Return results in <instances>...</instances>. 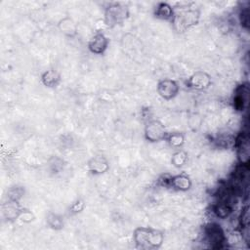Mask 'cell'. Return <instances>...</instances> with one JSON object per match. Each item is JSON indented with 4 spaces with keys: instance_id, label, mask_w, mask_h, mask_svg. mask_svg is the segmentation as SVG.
Here are the masks:
<instances>
[{
    "instance_id": "cell-1",
    "label": "cell",
    "mask_w": 250,
    "mask_h": 250,
    "mask_svg": "<svg viewBox=\"0 0 250 250\" xmlns=\"http://www.w3.org/2000/svg\"><path fill=\"white\" fill-rule=\"evenodd\" d=\"M163 233L151 228H138L134 231V240L138 247L142 249H156L163 242Z\"/></svg>"
},
{
    "instance_id": "cell-2",
    "label": "cell",
    "mask_w": 250,
    "mask_h": 250,
    "mask_svg": "<svg viewBox=\"0 0 250 250\" xmlns=\"http://www.w3.org/2000/svg\"><path fill=\"white\" fill-rule=\"evenodd\" d=\"M199 18L200 12L197 9L183 7L178 11L174 10V17L171 21L173 23L174 29L179 33H183L190 27L196 25Z\"/></svg>"
},
{
    "instance_id": "cell-3",
    "label": "cell",
    "mask_w": 250,
    "mask_h": 250,
    "mask_svg": "<svg viewBox=\"0 0 250 250\" xmlns=\"http://www.w3.org/2000/svg\"><path fill=\"white\" fill-rule=\"evenodd\" d=\"M129 17V10L127 6L120 3L110 4L104 12V23L108 27H114L118 24L123 23V21Z\"/></svg>"
},
{
    "instance_id": "cell-4",
    "label": "cell",
    "mask_w": 250,
    "mask_h": 250,
    "mask_svg": "<svg viewBox=\"0 0 250 250\" xmlns=\"http://www.w3.org/2000/svg\"><path fill=\"white\" fill-rule=\"evenodd\" d=\"M204 232L206 241L213 249H220L224 246L225 242H227V236L224 229L216 223L206 225L204 228Z\"/></svg>"
},
{
    "instance_id": "cell-5",
    "label": "cell",
    "mask_w": 250,
    "mask_h": 250,
    "mask_svg": "<svg viewBox=\"0 0 250 250\" xmlns=\"http://www.w3.org/2000/svg\"><path fill=\"white\" fill-rule=\"evenodd\" d=\"M167 134L165 126L157 119L149 120L145 127V138L150 143H157L165 140Z\"/></svg>"
},
{
    "instance_id": "cell-6",
    "label": "cell",
    "mask_w": 250,
    "mask_h": 250,
    "mask_svg": "<svg viewBox=\"0 0 250 250\" xmlns=\"http://www.w3.org/2000/svg\"><path fill=\"white\" fill-rule=\"evenodd\" d=\"M234 147L236 148V155L239 164L248 165L249 163V138L247 133H240L234 140Z\"/></svg>"
},
{
    "instance_id": "cell-7",
    "label": "cell",
    "mask_w": 250,
    "mask_h": 250,
    "mask_svg": "<svg viewBox=\"0 0 250 250\" xmlns=\"http://www.w3.org/2000/svg\"><path fill=\"white\" fill-rule=\"evenodd\" d=\"M249 97V86L248 83H243L237 86L233 92L232 104L235 110L243 111L248 104Z\"/></svg>"
},
{
    "instance_id": "cell-8",
    "label": "cell",
    "mask_w": 250,
    "mask_h": 250,
    "mask_svg": "<svg viewBox=\"0 0 250 250\" xmlns=\"http://www.w3.org/2000/svg\"><path fill=\"white\" fill-rule=\"evenodd\" d=\"M157 92L164 100H171L177 96L179 92V85L175 80L166 78L158 82Z\"/></svg>"
},
{
    "instance_id": "cell-9",
    "label": "cell",
    "mask_w": 250,
    "mask_h": 250,
    "mask_svg": "<svg viewBox=\"0 0 250 250\" xmlns=\"http://www.w3.org/2000/svg\"><path fill=\"white\" fill-rule=\"evenodd\" d=\"M211 84V76L204 71L194 72L187 81V85L194 90H205Z\"/></svg>"
},
{
    "instance_id": "cell-10",
    "label": "cell",
    "mask_w": 250,
    "mask_h": 250,
    "mask_svg": "<svg viewBox=\"0 0 250 250\" xmlns=\"http://www.w3.org/2000/svg\"><path fill=\"white\" fill-rule=\"evenodd\" d=\"M108 46V38L102 32L94 34L88 43L89 50L97 55L103 54Z\"/></svg>"
},
{
    "instance_id": "cell-11",
    "label": "cell",
    "mask_w": 250,
    "mask_h": 250,
    "mask_svg": "<svg viewBox=\"0 0 250 250\" xmlns=\"http://www.w3.org/2000/svg\"><path fill=\"white\" fill-rule=\"evenodd\" d=\"M88 170L94 175L104 174L108 171L109 164L107 159L103 155H96L92 157L87 163Z\"/></svg>"
},
{
    "instance_id": "cell-12",
    "label": "cell",
    "mask_w": 250,
    "mask_h": 250,
    "mask_svg": "<svg viewBox=\"0 0 250 250\" xmlns=\"http://www.w3.org/2000/svg\"><path fill=\"white\" fill-rule=\"evenodd\" d=\"M191 187V180L186 174H179L176 176H171L169 188L179 190V191H187Z\"/></svg>"
},
{
    "instance_id": "cell-13",
    "label": "cell",
    "mask_w": 250,
    "mask_h": 250,
    "mask_svg": "<svg viewBox=\"0 0 250 250\" xmlns=\"http://www.w3.org/2000/svg\"><path fill=\"white\" fill-rule=\"evenodd\" d=\"M154 16L157 19L164 20V21H172L174 17V9L172 6L166 2H160L157 4L155 11H154Z\"/></svg>"
},
{
    "instance_id": "cell-14",
    "label": "cell",
    "mask_w": 250,
    "mask_h": 250,
    "mask_svg": "<svg viewBox=\"0 0 250 250\" xmlns=\"http://www.w3.org/2000/svg\"><path fill=\"white\" fill-rule=\"evenodd\" d=\"M42 83L49 88H54L61 82V74L56 69H48L43 72L41 76Z\"/></svg>"
},
{
    "instance_id": "cell-15",
    "label": "cell",
    "mask_w": 250,
    "mask_h": 250,
    "mask_svg": "<svg viewBox=\"0 0 250 250\" xmlns=\"http://www.w3.org/2000/svg\"><path fill=\"white\" fill-rule=\"evenodd\" d=\"M59 28L66 36H74L77 33V25L69 17H65L59 21Z\"/></svg>"
},
{
    "instance_id": "cell-16",
    "label": "cell",
    "mask_w": 250,
    "mask_h": 250,
    "mask_svg": "<svg viewBox=\"0 0 250 250\" xmlns=\"http://www.w3.org/2000/svg\"><path fill=\"white\" fill-rule=\"evenodd\" d=\"M232 211V208H231V205L230 203L229 202V200L227 199H223L222 201L218 202L215 207H214V212L215 214L221 218V219H225L227 218Z\"/></svg>"
},
{
    "instance_id": "cell-17",
    "label": "cell",
    "mask_w": 250,
    "mask_h": 250,
    "mask_svg": "<svg viewBox=\"0 0 250 250\" xmlns=\"http://www.w3.org/2000/svg\"><path fill=\"white\" fill-rule=\"evenodd\" d=\"M165 140L173 147H181L185 143V135L181 132H173L167 134Z\"/></svg>"
},
{
    "instance_id": "cell-18",
    "label": "cell",
    "mask_w": 250,
    "mask_h": 250,
    "mask_svg": "<svg viewBox=\"0 0 250 250\" xmlns=\"http://www.w3.org/2000/svg\"><path fill=\"white\" fill-rule=\"evenodd\" d=\"M188 161V153L184 150H178L176 151L171 158V163L176 168L183 167Z\"/></svg>"
},
{
    "instance_id": "cell-19",
    "label": "cell",
    "mask_w": 250,
    "mask_h": 250,
    "mask_svg": "<svg viewBox=\"0 0 250 250\" xmlns=\"http://www.w3.org/2000/svg\"><path fill=\"white\" fill-rule=\"evenodd\" d=\"M47 224L54 229H61L63 228V218L58 214L50 213L47 217Z\"/></svg>"
},
{
    "instance_id": "cell-20",
    "label": "cell",
    "mask_w": 250,
    "mask_h": 250,
    "mask_svg": "<svg viewBox=\"0 0 250 250\" xmlns=\"http://www.w3.org/2000/svg\"><path fill=\"white\" fill-rule=\"evenodd\" d=\"M239 226L241 227V229L249 227V206L248 205L242 208L241 214L239 216Z\"/></svg>"
},
{
    "instance_id": "cell-21",
    "label": "cell",
    "mask_w": 250,
    "mask_h": 250,
    "mask_svg": "<svg viewBox=\"0 0 250 250\" xmlns=\"http://www.w3.org/2000/svg\"><path fill=\"white\" fill-rule=\"evenodd\" d=\"M249 8H243L239 13V21L244 28L249 27Z\"/></svg>"
},
{
    "instance_id": "cell-22",
    "label": "cell",
    "mask_w": 250,
    "mask_h": 250,
    "mask_svg": "<svg viewBox=\"0 0 250 250\" xmlns=\"http://www.w3.org/2000/svg\"><path fill=\"white\" fill-rule=\"evenodd\" d=\"M85 207V203L82 199H77L76 201H74L71 206H70V212L73 214H77L79 212H81Z\"/></svg>"
},
{
    "instance_id": "cell-23",
    "label": "cell",
    "mask_w": 250,
    "mask_h": 250,
    "mask_svg": "<svg viewBox=\"0 0 250 250\" xmlns=\"http://www.w3.org/2000/svg\"><path fill=\"white\" fill-rule=\"evenodd\" d=\"M22 195V190L19 188H13L9 191V198L10 200H15L18 201L19 198H21Z\"/></svg>"
},
{
    "instance_id": "cell-24",
    "label": "cell",
    "mask_w": 250,
    "mask_h": 250,
    "mask_svg": "<svg viewBox=\"0 0 250 250\" xmlns=\"http://www.w3.org/2000/svg\"><path fill=\"white\" fill-rule=\"evenodd\" d=\"M19 218L21 221H23V222H31L34 219V216H33V214L29 210L22 209L21 214H20V216H19Z\"/></svg>"
}]
</instances>
